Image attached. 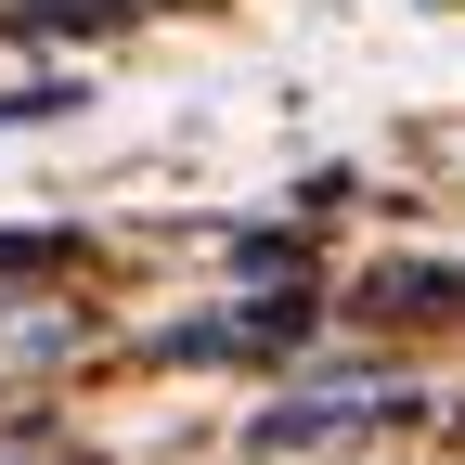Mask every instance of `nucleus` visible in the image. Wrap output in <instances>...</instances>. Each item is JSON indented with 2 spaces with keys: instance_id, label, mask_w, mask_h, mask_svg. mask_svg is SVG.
<instances>
[{
  "instance_id": "1",
  "label": "nucleus",
  "mask_w": 465,
  "mask_h": 465,
  "mask_svg": "<svg viewBox=\"0 0 465 465\" xmlns=\"http://www.w3.org/2000/svg\"><path fill=\"white\" fill-rule=\"evenodd\" d=\"M298 336H311V298H246L220 323H168L155 362H259V349H298Z\"/></svg>"
},
{
  "instance_id": "2",
  "label": "nucleus",
  "mask_w": 465,
  "mask_h": 465,
  "mask_svg": "<svg viewBox=\"0 0 465 465\" xmlns=\"http://www.w3.org/2000/svg\"><path fill=\"white\" fill-rule=\"evenodd\" d=\"M375 401H401V388H388V375H336V388H311V401H272L246 440H259V452H311V440H336V427H362Z\"/></svg>"
},
{
  "instance_id": "3",
  "label": "nucleus",
  "mask_w": 465,
  "mask_h": 465,
  "mask_svg": "<svg viewBox=\"0 0 465 465\" xmlns=\"http://www.w3.org/2000/svg\"><path fill=\"white\" fill-rule=\"evenodd\" d=\"M65 104H78L65 78H26V91H0V130H26V116H65Z\"/></svg>"
},
{
  "instance_id": "4",
  "label": "nucleus",
  "mask_w": 465,
  "mask_h": 465,
  "mask_svg": "<svg viewBox=\"0 0 465 465\" xmlns=\"http://www.w3.org/2000/svg\"><path fill=\"white\" fill-rule=\"evenodd\" d=\"M39 259H65V232H0V272H39Z\"/></svg>"
}]
</instances>
